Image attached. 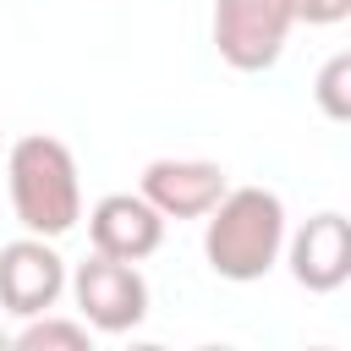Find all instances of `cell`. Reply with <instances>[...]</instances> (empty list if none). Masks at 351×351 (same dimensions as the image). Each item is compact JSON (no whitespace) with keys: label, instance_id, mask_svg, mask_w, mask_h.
<instances>
[{"label":"cell","instance_id":"8fae6325","mask_svg":"<svg viewBox=\"0 0 351 351\" xmlns=\"http://www.w3.org/2000/svg\"><path fill=\"white\" fill-rule=\"evenodd\" d=\"M291 16L307 27H335L351 16V0H291Z\"/></svg>","mask_w":351,"mask_h":351},{"label":"cell","instance_id":"5b68a950","mask_svg":"<svg viewBox=\"0 0 351 351\" xmlns=\"http://www.w3.org/2000/svg\"><path fill=\"white\" fill-rule=\"evenodd\" d=\"M66 291V258L49 236H16L0 247V307L16 318L49 313Z\"/></svg>","mask_w":351,"mask_h":351},{"label":"cell","instance_id":"52a82bcc","mask_svg":"<svg viewBox=\"0 0 351 351\" xmlns=\"http://www.w3.org/2000/svg\"><path fill=\"white\" fill-rule=\"evenodd\" d=\"M88 236H93V252L143 263V258L159 252V241H165V214H159L143 192H110V197L93 203Z\"/></svg>","mask_w":351,"mask_h":351},{"label":"cell","instance_id":"3957f363","mask_svg":"<svg viewBox=\"0 0 351 351\" xmlns=\"http://www.w3.org/2000/svg\"><path fill=\"white\" fill-rule=\"evenodd\" d=\"M66 285H71L77 313L93 335H126L148 318V280L126 258L93 252L88 263H77V274H66Z\"/></svg>","mask_w":351,"mask_h":351},{"label":"cell","instance_id":"6da1fadb","mask_svg":"<svg viewBox=\"0 0 351 351\" xmlns=\"http://www.w3.org/2000/svg\"><path fill=\"white\" fill-rule=\"evenodd\" d=\"M203 258L219 280L252 285L280 263L285 247V203L269 186H225L219 203L203 214Z\"/></svg>","mask_w":351,"mask_h":351},{"label":"cell","instance_id":"ba28073f","mask_svg":"<svg viewBox=\"0 0 351 351\" xmlns=\"http://www.w3.org/2000/svg\"><path fill=\"white\" fill-rule=\"evenodd\" d=\"M137 192L165 219H203L225 192V170L214 159H148Z\"/></svg>","mask_w":351,"mask_h":351},{"label":"cell","instance_id":"9c48e42d","mask_svg":"<svg viewBox=\"0 0 351 351\" xmlns=\"http://www.w3.org/2000/svg\"><path fill=\"white\" fill-rule=\"evenodd\" d=\"M16 351H88L93 346V329L82 318H55V313H33L22 318V329L11 335Z\"/></svg>","mask_w":351,"mask_h":351},{"label":"cell","instance_id":"8992f818","mask_svg":"<svg viewBox=\"0 0 351 351\" xmlns=\"http://www.w3.org/2000/svg\"><path fill=\"white\" fill-rule=\"evenodd\" d=\"M285 263H291V280L302 285V291H340L346 285V274H351V219L346 214H335V208H324V214H313L296 236L285 230Z\"/></svg>","mask_w":351,"mask_h":351},{"label":"cell","instance_id":"30bf717a","mask_svg":"<svg viewBox=\"0 0 351 351\" xmlns=\"http://www.w3.org/2000/svg\"><path fill=\"white\" fill-rule=\"evenodd\" d=\"M313 99H318V110H324L329 121H351V49H340V55H329V60L318 66Z\"/></svg>","mask_w":351,"mask_h":351},{"label":"cell","instance_id":"277c9868","mask_svg":"<svg viewBox=\"0 0 351 351\" xmlns=\"http://www.w3.org/2000/svg\"><path fill=\"white\" fill-rule=\"evenodd\" d=\"M214 49L230 71H269L296 27L291 0H214Z\"/></svg>","mask_w":351,"mask_h":351},{"label":"cell","instance_id":"7a4b0ae2","mask_svg":"<svg viewBox=\"0 0 351 351\" xmlns=\"http://www.w3.org/2000/svg\"><path fill=\"white\" fill-rule=\"evenodd\" d=\"M5 186H11V208L22 219L27 236H66L82 219V181H77V154L49 137V132H27L11 143L5 154Z\"/></svg>","mask_w":351,"mask_h":351}]
</instances>
